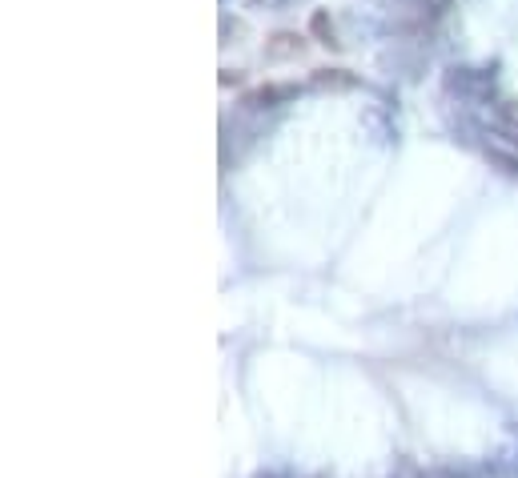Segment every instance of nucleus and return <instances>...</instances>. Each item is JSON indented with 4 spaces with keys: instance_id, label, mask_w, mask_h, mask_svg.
I'll return each instance as SVG.
<instances>
[{
    "instance_id": "obj_3",
    "label": "nucleus",
    "mask_w": 518,
    "mask_h": 478,
    "mask_svg": "<svg viewBox=\"0 0 518 478\" xmlns=\"http://www.w3.org/2000/svg\"><path fill=\"white\" fill-rule=\"evenodd\" d=\"M314 85H318V89H350L354 77H350L346 69H318V73H314Z\"/></svg>"
},
{
    "instance_id": "obj_5",
    "label": "nucleus",
    "mask_w": 518,
    "mask_h": 478,
    "mask_svg": "<svg viewBox=\"0 0 518 478\" xmlns=\"http://www.w3.org/2000/svg\"><path fill=\"white\" fill-rule=\"evenodd\" d=\"M310 29H314V33L322 37V45H330V49H338V45H342V41L334 37V25H330V17H326V13H314V21H310Z\"/></svg>"
},
{
    "instance_id": "obj_2",
    "label": "nucleus",
    "mask_w": 518,
    "mask_h": 478,
    "mask_svg": "<svg viewBox=\"0 0 518 478\" xmlns=\"http://www.w3.org/2000/svg\"><path fill=\"white\" fill-rule=\"evenodd\" d=\"M298 53H302V37L298 33H278L266 45V57L270 61H286V57H298Z\"/></svg>"
},
{
    "instance_id": "obj_1",
    "label": "nucleus",
    "mask_w": 518,
    "mask_h": 478,
    "mask_svg": "<svg viewBox=\"0 0 518 478\" xmlns=\"http://www.w3.org/2000/svg\"><path fill=\"white\" fill-rule=\"evenodd\" d=\"M298 93V85H262V89H253L249 97H245V105L249 109H266V105H274V101H290Z\"/></svg>"
},
{
    "instance_id": "obj_4",
    "label": "nucleus",
    "mask_w": 518,
    "mask_h": 478,
    "mask_svg": "<svg viewBox=\"0 0 518 478\" xmlns=\"http://www.w3.org/2000/svg\"><path fill=\"white\" fill-rule=\"evenodd\" d=\"M418 478H482V470H474V466H430Z\"/></svg>"
}]
</instances>
